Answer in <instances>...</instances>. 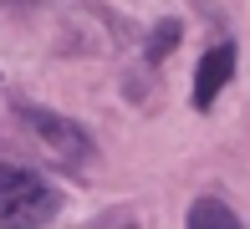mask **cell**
<instances>
[{"label": "cell", "instance_id": "cell-5", "mask_svg": "<svg viewBox=\"0 0 250 229\" xmlns=\"http://www.w3.org/2000/svg\"><path fill=\"white\" fill-rule=\"evenodd\" d=\"M174 36H179V26H174V20H164V26H158V36L148 41V56H153V61L168 51V46H174Z\"/></svg>", "mask_w": 250, "mask_h": 229}, {"label": "cell", "instance_id": "cell-1", "mask_svg": "<svg viewBox=\"0 0 250 229\" xmlns=\"http://www.w3.org/2000/svg\"><path fill=\"white\" fill-rule=\"evenodd\" d=\"M56 214V189L21 163H0V224H46Z\"/></svg>", "mask_w": 250, "mask_h": 229}, {"label": "cell", "instance_id": "cell-2", "mask_svg": "<svg viewBox=\"0 0 250 229\" xmlns=\"http://www.w3.org/2000/svg\"><path fill=\"white\" fill-rule=\"evenodd\" d=\"M235 76V46L230 41H220L214 51H204V61H199V72H194V107H214V97H220V87Z\"/></svg>", "mask_w": 250, "mask_h": 229}, {"label": "cell", "instance_id": "cell-4", "mask_svg": "<svg viewBox=\"0 0 250 229\" xmlns=\"http://www.w3.org/2000/svg\"><path fill=\"white\" fill-rule=\"evenodd\" d=\"M235 209H225L220 199H199L194 209H189V229H235Z\"/></svg>", "mask_w": 250, "mask_h": 229}, {"label": "cell", "instance_id": "cell-3", "mask_svg": "<svg viewBox=\"0 0 250 229\" xmlns=\"http://www.w3.org/2000/svg\"><path fill=\"white\" fill-rule=\"evenodd\" d=\"M26 117H31V128L46 137L56 153H66V158H87V153H92V143H87L66 117H51V112H36V107H26Z\"/></svg>", "mask_w": 250, "mask_h": 229}]
</instances>
